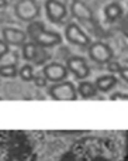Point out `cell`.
Returning <instances> with one entry per match:
<instances>
[{
  "mask_svg": "<svg viewBox=\"0 0 128 161\" xmlns=\"http://www.w3.org/2000/svg\"><path fill=\"white\" fill-rule=\"evenodd\" d=\"M45 11H47L48 20L54 24H62L68 16L66 6L58 0H47L45 2Z\"/></svg>",
  "mask_w": 128,
  "mask_h": 161,
  "instance_id": "cell-10",
  "label": "cell"
},
{
  "mask_svg": "<svg viewBox=\"0 0 128 161\" xmlns=\"http://www.w3.org/2000/svg\"><path fill=\"white\" fill-rule=\"evenodd\" d=\"M8 51H10V45L6 44V42L3 41V38H2V40H0V61H2V59L7 55Z\"/></svg>",
  "mask_w": 128,
  "mask_h": 161,
  "instance_id": "cell-20",
  "label": "cell"
},
{
  "mask_svg": "<svg viewBox=\"0 0 128 161\" xmlns=\"http://www.w3.org/2000/svg\"><path fill=\"white\" fill-rule=\"evenodd\" d=\"M38 50H39V47H37L33 41L25 42V44L21 47L23 58H24L25 61H35L37 55H38Z\"/></svg>",
  "mask_w": 128,
  "mask_h": 161,
  "instance_id": "cell-16",
  "label": "cell"
},
{
  "mask_svg": "<svg viewBox=\"0 0 128 161\" xmlns=\"http://www.w3.org/2000/svg\"><path fill=\"white\" fill-rule=\"evenodd\" d=\"M34 83H35L38 88H45V86L48 85V80L45 76H39V75H35L34 76V80H33Z\"/></svg>",
  "mask_w": 128,
  "mask_h": 161,
  "instance_id": "cell-21",
  "label": "cell"
},
{
  "mask_svg": "<svg viewBox=\"0 0 128 161\" xmlns=\"http://www.w3.org/2000/svg\"><path fill=\"white\" fill-rule=\"evenodd\" d=\"M118 75L124 82L128 83V67H121V69L118 71Z\"/></svg>",
  "mask_w": 128,
  "mask_h": 161,
  "instance_id": "cell-24",
  "label": "cell"
},
{
  "mask_svg": "<svg viewBox=\"0 0 128 161\" xmlns=\"http://www.w3.org/2000/svg\"><path fill=\"white\" fill-rule=\"evenodd\" d=\"M65 38L68 40V42L78 47H90L92 44V38L82 30V27L78 23H69L65 27Z\"/></svg>",
  "mask_w": 128,
  "mask_h": 161,
  "instance_id": "cell-7",
  "label": "cell"
},
{
  "mask_svg": "<svg viewBox=\"0 0 128 161\" xmlns=\"http://www.w3.org/2000/svg\"><path fill=\"white\" fill-rule=\"evenodd\" d=\"M59 161H121V157L111 140L86 136L70 144Z\"/></svg>",
  "mask_w": 128,
  "mask_h": 161,
  "instance_id": "cell-1",
  "label": "cell"
},
{
  "mask_svg": "<svg viewBox=\"0 0 128 161\" xmlns=\"http://www.w3.org/2000/svg\"><path fill=\"white\" fill-rule=\"evenodd\" d=\"M107 69L114 75V74H118V71L121 69V65L118 64V62H115V61H110L109 64H107Z\"/></svg>",
  "mask_w": 128,
  "mask_h": 161,
  "instance_id": "cell-22",
  "label": "cell"
},
{
  "mask_svg": "<svg viewBox=\"0 0 128 161\" xmlns=\"http://www.w3.org/2000/svg\"><path fill=\"white\" fill-rule=\"evenodd\" d=\"M118 79L115 78V75L113 74H109V75H101L99 78H96L95 80V85L97 88L99 92H103V93H107L110 92L115 85H117Z\"/></svg>",
  "mask_w": 128,
  "mask_h": 161,
  "instance_id": "cell-13",
  "label": "cell"
},
{
  "mask_svg": "<svg viewBox=\"0 0 128 161\" xmlns=\"http://www.w3.org/2000/svg\"><path fill=\"white\" fill-rule=\"evenodd\" d=\"M6 6H7V0H0V8L6 7Z\"/></svg>",
  "mask_w": 128,
  "mask_h": 161,
  "instance_id": "cell-27",
  "label": "cell"
},
{
  "mask_svg": "<svg viewBox=\"0 0 128 161\" xmlns=\"http://www.w3.org/2000/svg\"><path fill=\"white\" fill-rule=\"evenodd\" d=\"M49 58L48 57V54L45 53V48H41L39 47V50H38V55H37V59L34 62L35 64H38V65H42V64H45V61Z\"/></svg>",
  "mask_w": 128,
  "mask_h": 161,
  "instance_id": "cell-19",
  "label": "cell"
},
{
  "mask_svg": "<svg viewBox=\"0 0 128 161\" xmlns=\"http://www.w3.org/2000/svg\"><path fill=\"white\" fill-rule=\"evenodd\" d=\"M111 100H120V99H125L128 100V93H123V92H117V93H113L110 96Z\"/></svg>",
  "mask_w": 128,
  "mask_h": 161,
  "instance_id": "cell-25",
  "label": "cell"
},
{
  "mask_svg": "<svg viewBox=\"0 0 128 161\" xmlns=\"http://www.w3.org/2000/svg\"><path fill=\"white\" fill-rule=\"evenodd\" d=\"M66 68L76 79L84 80L90 75V67L86 58L80 55H72L66 59Z\"/></svg>",
  "mask_w": 128,
  "mask_h": 161,
  "instance_id": "cell-8",
  "label": "cell"
},
{
  "mask_svg": "<svg viewBox=\"0 0 128 161\" xmlns=\"http://www.w3.org/2000/svg\"><path fill=\"white\" fill-rule=\"evenodd\" d=\"M17 75H18V69H17L16 64L0 65V76L2 78H16Z\"/></svg>",
  "mask_w": 128,
  "mask_h": 161,
  "instance_id": "cell-17",
  "label": "cell"
},
{
  "mask_svg": "<svg viewBox=\"0 0 128 161\" xmlns=\"http://www.w3.org/2000/svg\"><path fill=\"white\" fill-rule=\"evenodd\" d=\"M18 75H20V78H21L24 82H31V80H34V69H33V67H31L30 64H25V65H23L21 68H20V71H18Z\"/></svg>",
  "mask_w": 128,
  "mask_h": 161,
  "instance_id": "cell-18",
  "label": "cell"
},
{
  "mask_svg": "<svg viewBox=\"0 0 128 161\" xmlns=\"http://www.w3.org/2000/svg\"><path fill=\"white\" fill-rule=\"evenodd\" d=\"M0 161H37L30 136L21 130H0Z\"/></svg>",
  "mask_w": 128,
  "mask_h": 161,
  "instance_id": "cell-2",
  "label": "cell"
},
{
  "mask_svg": "<svg viewBox=\"0 0 128 161\" xmlns=\"http://www.w3.org/2000/svg\"><path fill=\"white\" fill-rule=\"evenodd\" d=\"M42 74L48 82L58 83L66 80L69 71H68L66 65L61 64V62H47L42 68Z\"/></svg>",
  "mask_w": 128,
  "mask_h": 161,
  "instance_id": "cell-9",
  "label": "cell"
},
{
  "mask_svg": "<svg viewBox=\"0 0 128 161\" xmlns=\"http://www.w3.org/2000/svg\"><path fill=\"white\" fill-rule=\"evenodd\" d=\"M89 57L93 62L100 65H107L110 61H113V53L111 47L103 41H95L89 47Z\"/></svg>",
  "mask_w": 128,
  "mask_h": 161,
  "instance_id": "cell-6",
  "label": "cell"
},
{
  "mask_svg": "<svg viewBox=\"0 0 128 161\" xmlns=\"http://www.w3.org/2000/svg\"><path fill=\"white\" fill-rule=\"evenodd\" d=\"M70 13L75 19L80 20V21H84V23H95V14H93L92 8L86 4V3L80 2V0H73L72 4H70Z\"/></svg>",
  "mask_w": 128,
  "mask_h": 161,
  "instance_id": "cell-12",
  "label": "cell"
},
{
  "mask_svg": "<svg viewBox=\"0 0 128 161\" xmlns=\"http://www.w3.org/2000/svg\"><path fill=\"white\" fill-rule=\"evenodd\" d=\"M97 88L93 82L89 80H80L78 85V95H80L83 99H90V97H95L97 95Z\"/></svg>",
  "mask_w": 128,
  "mask_h": 161,
  "instance_id": "cell-15",
  "label": "cell"
},
{
  "mask_svg": "<svg viewBox=\"0 0 128 161\" xmlns=\"http://www.w3.org/2000/svg\"><path fill=\"white\" fill-rule=\"evenodd\" d=\"M124 14V10L121 7V4H118L117 2L109 3V4L104 7V17L109 23H114L117 20H120Z\"/></svg>",
  "mask_w": 128,
  "mask_h": 161,
  "instance_id": "cell-14",
  "label": "cell"
},
{
  "mask_svg": "<svg viewBox=\"0 0 128 161\" xmlns=\"http://www.w3.org/2000/svg\"><path fill=\"white\" fill-rule=\"evenodd\" d=\"M125 160L128 161V131L125 133Z\"/></svg>",
  "mask_w": 128,
  "mask_h": 161,
  "instance_id": "cell-26",
  "label": "cell"
},
{
  "mask_svg": "<svg viewBox=\"0 0 128 161\" xmlns=\"http://www.w3.org/2000/svg\"><path fill=\"white\" fill-rule=\"evenodd\" d=\"M14 14L21 21L33 23L39 17L41 8L35 0H18L14 4Z\"/></svg>",
  "mask_w": 128,
  "mask_h": 161,
  "instance_id": "cell-4",
  "label": "cell"
},
{
  "mask_svg": "<svg viewBox=\"0 0 128 161\" xmlns=\"http://www.w3.org/2000/svg\"><path fill=\"white\" fill-rule=\"evenodd\" d=\"M2 37L6 44L14 47H23L27 42V33L16 27H3Z\"/></svg>",
  "mask_w": 128,
  "mask_h": 161,
  "instance_id": "cell-11",
  "label": "cell"
},
{
  "mask_svg": "<svg viewBox=\"0 0 128 161\" xmlns=\"http://www.w3.org/2000/svg\"><path fill=\"white\" fill-rule=\"evenodd\" d=\"M120 28H121V31H123L124 36L128 37V14L121 20V27Z\"/></svg>",
  "mask_w": 128,
  "mask_h": 161,
  "instance_id": "cell-23",
  "label": "cell"
},
{
  "mask_svg": "<svg viewBox=\"0 0 128 161\" xmlns=\"http://www.w3.org/2000/svg\"><path fill=\"white\" fill-rule=\"evenodd\" d=\"M47 92L54 100H76L78 99V88L70 80L52 83L48 88Z\"/></svg>",
  "mask_w": 128,
  "mask_h": 161,
  "instance_id": "cell-5",
  "label": "cell"
},
{
  "mask_svg": "<svg viewBox=\"0 0 128 161\" xmlns=\"http://www.w3.org/2000/svg\"><path fill=\"white\" fill-rule=\"evenodd\" d=\"M27 36L31 41L41 48H52L62 44V36L56 31H48L42 21H33L27 27Z\"/></svg>",
  "mask_w": 128,
  "mask_h": 161,
  "instance_id": "cell-3",
  "label": "cell"
}]
</instances>
